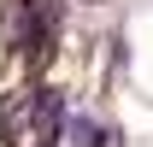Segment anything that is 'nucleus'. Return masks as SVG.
<instances>
[{"label": "nucleus", "mask_w": 153, "mask_h": 147, "mask_svg": "<svg viewBox=\"0 0 153 147\" xmlns=\"http://www.w3.org/2000/svg\"><path fill=\"white\" fill-rule=\"evenodd\" d=\"M59 30H65V0H18V12H12V41H18L30 59L53 53Z\"/></svg>", "instance_id": "obj_1"}, {"label": "nucleus", "mask_w": 153, "mask_h": 147, "mask_svg": "<svg viewBox=\"0 0 153 147\" xmlns=\"http://www.w3.org/2000/svg\"><path fill=\"white\" fill-rule=\"evenodd\" d=\"M65 141L71 147H112V124H100L94 112H71L65 118Z\"/></svg>", "instance_id": "obj_2"}]
</instances>
